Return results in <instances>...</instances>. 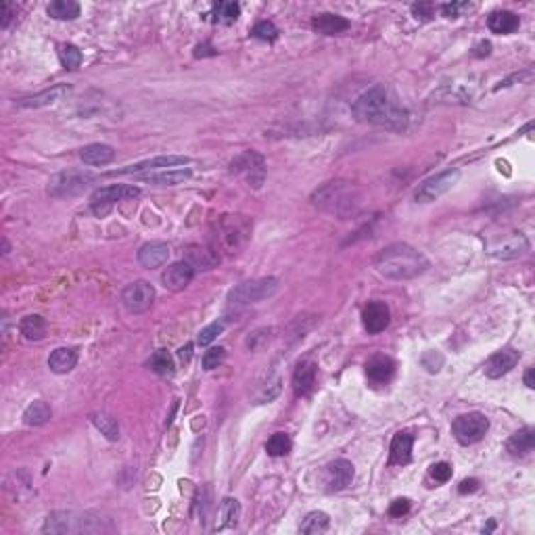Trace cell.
Returning a JSON list of instances; mask_svg holds the SVG:
<instances>
[{
    "label": "cell",
    "mask_w": 535,
    "mask_h": 535,
    "mask_svg": "<svg viewBox=\"0 0 535 535\" xmlns=\"http://www.w3.org/2000/svg\"><path fill=\"white\" fill-rule=\"evenodd\" d=\"M191 163L189 157L184 155H163V157H153V159H147V161H140V163H134V165H126V167H119L111 172V176L115 174H138L143 170H163V167H176V165H187Z\"/></svg>",
    "instance_id": "4fadbf2b"
},
{
    "label": "cell",
    "mask_w": 535,
    "mask_h": 535,
    "mask_svg": "<svg viewBox=\"0 0 535 535\" xmlns=\"http://www.w3.org/2000/svg\"><path fill=\"white\" fill-rule=\"evenodd\" d=\"M191 355H192V345L191 343H187L184 347H180V349H178V358H180V362L189 364V362H191Z\"/></svg>",
    "instance_id": "db71d44e"
},
{
    "label": "cell",
    "mask_w": 535,
    "mask_h": 535,
    "mask_svg": "<svg viewBox=\"0 0 535 535\" xmlns=\"http://www.w3.org/2000/svg\"><path fill=\"white\" fill-rule=\"evenodd\" d=\"M487 429H490V421L481 412L462 414V417H458L456 421L452 422V433H454V437L458 439V443H462V446H473V443L481 441L485 437Z\"/></svg>",
    "instance_id": "ba28073f"
},
{
    "label": "cell",
    "mask_w": 535,
    "mask_h": 535,
    "mask_svg": "<svg viewBox=\"0 0 535 535\" xmlns=\"http://www.w3.org/2000/svg\"><path fill=\"white\" fill-rule=\"evenodd\" d=\"M19 331H21V335H23L28 341H40V339L46 337L48 324H46V320H44L42 316L34 314V316H26V318L21 320Z\"/></svg>",
    "instance_id": "1f68e13d"
},
{
    "label": "cell",
    "mask_w": 535,
    "mask_h": 535,
    "mask_svg": "<svg viewBox=\"0 0 535 535\" xmlns=\"http://www.w3.org/2000/svg\"><path fill=\"white\" fill-rule=\"evenodd\" d=\"M59 57H61V63H63V67L65 70H70V72H76L77 67L82 65V50L74 46V44H63L61 46V50H59Z\"/></svg>",
    "instance_id": "ab89813d"
},
{
    "label": "cell",
    "mask_w": 535,
    "mask_h": 535,
    "mask_svg": "<svg viewBox=\"0 0 535 535\" xmlns=\"http://www.w3.org/2000/svg\"><path fill=\"white\" fill-rule=\"evenodd\" d=\"M192 176L191 170H167V172H157L149 176H140V182H149L155 187H176L182 184Z\"/></svg>",
    "instance_id": "83f0119b"
},
{
    "label": "cell",
    "mask_w": 535,
    "mask_h": 535,
    "mask_svg": "<svg viewBox=\"0 0 535 535\" xmlns=\"http://www.w3.org/2000/svg\"><path fill=\"white\" fill-rule=\"evenodd\" d=\"M477 490H479V481L477 479H464L458 487L460 494H475Z\"/></svg>",
    "instance_id": "f5cc1de1"
},
{
    "label": "cell",
    "mask_w": 535,
    "mask_h": 535,
    "mask_svg": "<svg viewBox=\"0 0 535 535\" xmlns=\"http://www.w3.org/2000/svg\"><path fill=\"white\" fill-rule=\"evenodd\" d=\"M351 111L358 121L373 123L391 132H404L410 121L406 107L387 84H377L362 92L351 105Z\"/></svg>",
    "instance_id": "6da1fadb"
},
{
    "label": "cell",
    "mask_w": 535,
    "mask_h": 535,
    "mask_svg": "<svg viewBox=\"0 0 535 535\" xmlns=\"http://www.w3.org/2000/svg\"><path fill=\"white\" fill-rule=\"evenodd\" d=\"M15 17H17V6H15L13 2H4V4H2V21H0V28L6 30Z\"/></svg>",
    "instance_id": "f907efd6"
},
{
    "label": "cell",
    "mask_w": 535,
    "mask_h": 535,
    "mask_svg": "<svg viewBox=\"0 0 535 535\" xmlns=\"http://www.w3.org/2000/svg\"><path fill=\"white\" fill-rule=\"evenodd\" d=\"M460 172L458 170H446L441 174H435L431 178H426L421 187L414 192V199L419 203H433L439 197H443L448 191H452L454 184H458Z\"/></svg>",
    "instance_id": "30bf717a"
},
{
    "label": "cell",
    "mask_w": 535,
    "mask_h": 535,
    "mask_svg": "<svg viewBox=\"0 0 535 535\" xmlns=\"http://www.w3.org/2000/svg\"><path fill=\"white\" fill-rule=\"evenodd\" d=\"M473 9H475V4H468V2H448V4L441 6V13L448 19H458L462 13L473 11Z\"/></svg>",
    "instance_id": "f6af8a7d"
},
{
    "label": "cell",
    "mask_w": 535,
    "mask_h": 535,
    "mask_svg": "<svg viewBox=\"0 0 535 535\" xmlns=\"http://www.w3.org/2000/svg\"><path fill=\"white\" fill-rule=\"evenodd\" d=\"M218 523H216V531H224V529H232L238 523L241 517V504L236 497H224L220 504V514H218Z\"/></svg>",
    "instance_id": "f546056e"
},
{
    "label": "cell",
    "mask_w": 535,
    "mask_h": 535,
    "mask_svg": "<svg viewBox=\"0 0 535 535\" xmlns=\"http://www.w3.org/2000/svg\"><path fill=\"white\" fill-rule=\"evenodd\" d=\"M408 510H410V500H406V497H397L389 506V514L395 519H402L404 514H408Z\"/></svg>",
    "instance_id": "681fc988"
},
{
    "label": "cell",
    "mask_w": 535,
    "mask_h": 535,
    "mask_svg": "<svg viewBox=\"0 0 535 535\" xmlns=\"http://www.w3.org/2000/svg\"><path fill=\"white\" fill-rule=\"evenodd\" d=\"M224 360H226V349L224 347H209L205 351L203 360H201V366H203V370L209 373V370H216Z\"/></svg>",
    "instance_id": "b9f144b4"
},
{
    "label": "cell",
    "mask_w": 535,
    "mask_h": 535,
    "mask_svg": "<svg viewBox=\"0 0 535 535\" xmlns=\"http://www.w3.org/2000/svg\"><path fill=\"white\" fill-rule=\"evenodd\" d=\"M216 55H218V50H216L211 44H207V42H205V44H199V46L194 48V57H197V59H203V57H216Z\"/></svg>",
    "instance_id": "816d5d0a"
},
{
    "label": "cell",
    "mask_w": 535,
    "mask_h": 535,
    "mask_svg": "<svg viewBox=\"0 0 535 535\" xmlns=\"http://www.w3.org/2000/svg\"><path fill=\"white\" fill-rule=\"evenodd\" d=\"M149 368L155 370L157 375H174V358L170 355V351H165V349H159V351H155L153 355L149 358Z\"/></svg>",
    "instance_id": "8d00e7d4"
},
{
    "label": "cell",
    "mask_w": 535,
    "mask_h": 535,
    "mask_svg": "<svg viewBox=\"0 0 535 535\" xmlns=\"http://www.w3.org/2000/svg\"><path fill=\"white\" fill-rule=\"evenodd\" d=\"M521 26L519 17L510 11H494L490 17H487V28L494 32V34H512L517 32Z\"/></svg>",
    "instance_id": "4316f807"
},
{
    "label": "cell",
    "mask_w": 535,
    "mask_h": 535,
    "mask_svg": "<svg viewBox=\"0 0 535 535\" xmlns=\"http://www.w3.org/2000/svg\"><path fill=\"white\" fill-rule=\"evenodd\" d=\"M90 419H92V424H94L109 441H117V439H119V424H117V421H115L114 417L103 414V412H96V414H92Z\"/></svg>",
    "instance_id": "d590c367"
},
{
    "label": "cell",
    "mask_w": 535,
    "mask_h": 535,
    "mask_svg": "<svg viewBox=\"0 0 535 535\" xmlns=\"http://www.w3.org/2000/svg\"><path fill=\"white\" fill-rule=\"evenodd\" d=\"M253 36L260 40H266V42H274L278 38V30L272 21H260L255 28H253Z\"/></svg>",
    "instance_id": "ee69618b"
},
{
    "label": "cell",
    "mask_w": 535,
    "mask_h": 535,
    "mask_svg": "<svg viewBox=\"0 0 535 535\" xmlns=\"http://www.w3.org/2000/svg\"><path fill=\"white\" fill-rule=\"evenodd\" d=\"M50 406L44 402V399H36V402H32L28 408H26V412H23V422L26 424H30V426H40V424H44V422L50 421Z\"/></svg>",
    "instance_id": "836d02e7"
},
{
    "label": "cell",
    "mask_w": 535,
    "mask_h": 535,
    "mask_svg": "<svg viewBox=\"0 0 535 535\" xmlns=\"http://www.w3.org/2000/svg\"><path fill=\"white\" fill-rule=\"evenodd\" d=\"M433 13H435V6L431 2H417V4H412V15H414L417 21L433 19Z\"/></svg>",
    "instance_id": "7dc6e473"
},
{
    "label": "cell",
    "mask_w": 535,
    "mask_h": 535,
    "mask_svg": "<svg viewBox=\"0 0 535 535\" xmlns=\"http://www.w3.org/2000/svg\"><path fill=\"white\" fill-rule=\"evenodd\" d=\"M209 508H211V502H209V490H207V487H203V490L199 492L197 504H194V514L199 517V512H201V519H205Z\"/></svg>",
    "instance_id": "c3c4849f"
},
{
    "label": "cell",
    "mask_w": 535,
    "mask_h": 535,
    "mask_svg": "<svg viewBox=\"0 0 535 535\" xmlns=\"http://www.w3.org/2000/svg\"><path fill=\"white\" fill-rule=\"evenodd\" d=\"M70 90H72V86H67V84H57V86H53V88H48V90H44V92H38V94H34V96L21 99V101H19V107H23V109H40V107L55 105V103H59L65 94H70Z\"/></svg>",
    "instance_id": "44dd1931"
},
{
    "label": "cell",
    "mask_w": 535,
    "mask_h": 535,
    "mask_svg": "<svg viewBox=\"0 0 535 535\" xmlns=\"http://www.w3.org/2000/svg\"><path fill=\"white\" fill-rule=\"evenodd\" d=\"M155 299V289L151 282L147 280H136L130 282L123 291H121V304L130 311V314H145L147 309H151Z\"/></svg>",
    "instance_id": "7c38bea8"
},
{
    "label": "cell",
    "mask_w": 535,
    "mask_h": 535,
    "mask_svg": "<svg viewBox=\"0 0 535 535\" xmlns=\"http://www.w3.org/2000/svg\"><path fill=\"white\" fill-rule=\"evenodd\" d=\"M492 53V44L490 42H479V46L475 48V57H487Z\"/></svg>",
    "instance_id": "11a10c76"
},
{
    "label": "cell",
    "mask_w": 535,
    "mask_h": 535,
    "mask_svg": "<svg viewBox=\"0 0 535 535\" xmlns=\"http://www.w3.org/2000/svg\"><path fill=\"white\" fill-rule=\"evenodd\" d=\"M527 251H529V241L521 232L508 236L506 241H502L497 245H492V249H490V253L497 260H514V258L525 255Z\"/></svg>",
    "instance_id": "ac0fdd59"
},
{
    "label": "cell",
    "mask_w": 535,
    "mask_h": 535,
    "mask_svg": "<svg viewBox=\"0 0 535 535\" xmlns=\"http://www.w3.org/2000/svg\"><path fill=\"white\" fill-rule=\"evenodd\" d=\"M44 534H99L105 531V519H99L90 512H53L48 514L44 527Z\"/></svg>",
    "instance_id": "5b68a950"
},
{
    "label": "cell",
    "mask_w": 535,
    "mask_h": 535,
    "mask_svg": "<svg viewBox=\"0 0 535 535\" xmlns=\"http://www.w3.org/2000/svg\"><path fill=\"white\" fill-rule=\"evenodd\" d=\"M293 448V441L287 433H274L266 443V452L270 456H285Z\"/></svg>",
    "instance_id": "f35d334b"
},
{
    "label": "cell",
    "mask_w": 535,
    "mask_h": 535,
    "mask_svg": "<svg viewBox=\"0 0 535 535\" xmlns=\"http://www.w3.org/2000/svg\"><path fill=\"white\" fill-rule=\"evenodd\" d=\"M389 307L385 302H370L362 311V322L364 329L368 331V335H379L387 326H389Z\"/></svg>",
    "instance_id": "e0dca14e"
},
{
    "label": "cell",
    "mask_w": 535,
    "mask_h": 535,
    "mask_svg": "<svg viewBox=\"0 0 535 535\" xmlns=\"http://www.w3.org/2000/svg\"><path fill=\"white\" fill-rule=\"evenodd\" d=\"M79 157L86 165H107L111 159L115 157L114 147L109 145H103V143H94V145H88L79 151Z\"/></svg>",
    "instance_id": "4dcf8cb0"
},
{
    "label": "cell",
    "mask_w": 535,
    "mask_h": 535,
    "mask_svg": "<svg viewBox=\"0 0 535 535\" xmlns=\"http://www.w3.org/2000/svg\"><path fill=\"white\" fill-rule=\"evenodd\" d=\"M329 525H331L329 514H326V512L316 510V512H309L306 519H304V523H302L299 531L307 535H318V534H324V531L329 529Z\"/></svg>",
    "instance_id": "e575fe53"
},
{
    "label": "cell",
    "mask_w": 535,
    "mask_h": 535,
    "mask_svg": "<svg viewBox=\"0 0 535 535\" xmlns=\"http://www.w3.org/2000/svg\"><path fill=\"white\" fill-rule=\"evenodd\" d=\"M96 180L94 174L86 172V170H67V172H59L57 176H53L48 180V189L46 192L50 197H76L79 192H84L92 182Z\"/></svg>",
    "instance_id": "52a82bcc"
},
{
    "label": "cell",
    "mask_w": 535,
    "mask_h": 535,
    "mask_svg": "<svg viewBox=\"0 0 535 535\" xmlns=\"http://www.w3.org/2000/svg\"><path fill=\"white\" fill-rule=\"evenodd\" d=\"M412 446H414V435L408 433V431H399L395 433L393 441H391V456H389V462L391 464H397V466H404L412 460Z\"/></svg>",
    "instance_id": "cb8c5ba5"
},
{
    "label": "cell",
    "mask_w": 535,
    "mask_h": 535,
    "mask_svg": "<svg viewBox=\"0 0 535 535\" xmlns=\"http://www.w3.org/2000/svg\"><path fill=\"white\" fill-rule=\"evenodd\" d=\"M314 32L322 34V36H339L349 30V21L341 17V15H333V13H322L316 15L311 21Z\"/></svg>",
    "instance_id": "603a6c76"
},
{
    "label": "cell",
    "mask_w": 535,
    "mask_h": 535,
    "mask_svg": "<svg viewBox=\"0 0 535 535\" xmlns=\"http://www.w3.org/2000/svg\"><path fill=\"white\" fill-rule=\"evenodd\" d=\"M224 329H226V324H224L222 320H216V322L207 324V326L199 333L197 343L201 345V347H207V345L211 343V341H216V339L224 333Z\"/></svg>",
    "instance_id": "60d3db41"
},
{
    "label": "cell",
    "mask_w": 535,
    "mask_h": 535,
    "mask_svg": "<svg viewBox=\"0 0 535 535\" xmlns=\"http://www.w3.org/2000/svg\"><path fill=\"white\" fill-rule=\"evenodd\" d=\"M278 280L268 276V278H253L236 285L230 289L228 302L232 306H249V304H260L264 299H270L278 291Z\"/></svg>",
    "instance_id": "8992f818"
},
{
    "label": "cell",
    "mask_w": 535,
    "mask_h": 535,
    "mask_svg": "<svg viewBox=\"0 0 535 535\" xmlns=\"http://www.w3.org/2000/svg\"><path fill=\"white\" fill-rule=\"evenodd\" d=\"M535 448V429L534 426H523L517 433L510 435L506 441V452L512 458H525L534 452Z\"/></svg>",
    "instance_id": "d6986e66"
},
{
    "label": "cell",
    "mask_w": 535,
    "mask_h": 535,
    "mask_svg": "<svg viewBox=\"0 0 535 535\" xmlns=\"http://www.w3.org/2000/svg\"><path fill=\"white\" fill-rule=\"evenodd\" d=\"M366 375L377 385H385L395 375V362L389 355H375L366 362Z\"/></svg>",
    "instance_id": "d4e9b609"
},
{
    "label": "cell",
    "mask_w": 535,
    "mask_h": 535,
    "mask_svg": "<svg viewBox=\"0 0 535 535\" xmlns=\"http://www.w3.org/2000/svg\"><path fill=\"white\" fill-rule=\"evenodd\" d=\"M377 272L391 280H410L429 268V260L408 243H393L375 258Z\"/></svg>",
    "instance_id": "7a4b0ae2"
},
{
    "label": "cell",
    "mask_w": 535,
    "mask_h": 535,
    "mask_svg": "<svg viewBox=\"0 0 535 535\" xmlns=\"http://www.w3.org/2000/svg\"><path fill=\"white\" fill-rule=\"evenodd\" d=\"M167 258H170V247L165 243H159V241L145 243L138 249V262H140V266L149 268V270L167 264Z\"/></svg>",
    "instance_id": "7402d4cb"
},
{
    "label": "cell",
    "mask_w": 535,
    "mask_h": 535,
    "mask_svg": "<svg viewBox=\"0 0 535 535\" xmlns=\"http://www.w3.org/2000/svg\"><path fill=\"white\" fill-rule=\"evenodd\" d=\"M266 161L264 157L255 151H245L243 155H238L232 163H230V172L232 174H238V176H245L249 187L253 189H260L262 182H264V176H266Z\"/></svg>",
    "instance_id": "8fae6325"
},
{
    "label": "cell",
    "mask_w": 535,
    "mask_h": 535,
    "mask_svg": "<svg viewBox=\"0 0 535 535\" xmlns=\"http://www.w3.org/2000/svg\"><path fill=\"white\" fill-rule=\"evenodd\" d=\"M316 377H318V366L311 360H304L297 364L295 373H293V391L297 397H306L311 393L314 385H316Z\"/></svg>",
    "instance_id": "ffe728a7"
},
{
    "label": "cell",
    "mask_w": 535,
    "mask_h": 535,
    "mask_svg": "<svg viewBox=\"0 0 535 535\" xmlns=\"http://www.w3.org/2000/svg\"><path fill=\"white\" fill-rule=\"evenodd\" d=\"M77 351L74 347H59L48 358V368L55 375H67L76 368Z\"/></svg>",
    "instance_id": "484cf974"
},
{
    "label": "cell",
    "mask_w": 535,
    "mask_h": 535,
    "mask_svg": "<svg viewBox=\"0 0 535 535\" xmlns=\"http://www.w3.org/2000/svg\"><path fill=\"white\" fill-rule=\"evenodd\" d=\"M192 276H194V268L189 262H176L170 268H165V272L161 274V282L167 291H182L191 285Z\"/></svg>",
    "instance_id": "9a60e30c"
},
{
    "label": "cell",
    "mask_w": 535,
    "mask_h": 535,
    "mask_svg": "<svg viewBox=\"0 0 535 535\" xmlns=\"http://www.w3.org/2000/svg\"><path fill=\"white\" fill-rule=\"evenodd\" d=\"M194 270H211L220 262V255L214 247H199L191 245L189 247V260H187Z\"/></svg>",
    "instance_id": "f1b7e54d"
},
{
    "label": "cell",
    "mask_w": 535,
    "mask_h": 535,
    "mask_svg": "<svg viewBox=\"0 0 535 535\" xmlns=\"http://www.w3.org/2000/svg\"><path fill=\"white\" fill-rule=\"evenodd\" d=\"M140 194V189L134 184H111V187H103L99 191L92 192L90 203H92V211L96 216H105L117 201H126V199H134Z\"/></svg>",
    "instance_id": "9c48e42d"
},
{
    "label": "cell",
    "mask_w": 535,
    "mask_h": 535,
    "mask_svg": "<svg viewBox=\"0 0 535 535\" xmlns=\"http://www.w3.org/2000/svg\"><path fill=\"white\" fill-rule=\"evenodd\" d=\"M421 364H422V368H426L431 375H435V373H439V370H441V366H443V355H441L437 349H429V351H424V353H422Z\"/></svg>",
    "instance_id": "7bdbcfd3"
},
{
    "label": "cell",
    "mask_w": 535,
    "mask_h": 535,
    "mask_svg": "<svg viewBox=\"0 0 535 535\" xmlns=\"http://www.w3.org/2000/svg\"><path fill=\"white\" fill-rule=\"evenodd\" d=\"M525 385H527L529 389H534L535 387V368H527V373H525Z\"/></svg>",
    "instance_id": "9f6ffc18"
},
{
    "label": "cell",
    "mask_w": 535,
    "mask_h": 535,
    "mask_svg": "<svg viewBox=\"0 0 535 535\" xmlns=\"http://www.w3.org/2000/svg\"><path fill=\"white\" fill-rule=\"evenodd\" d=\"M238 15H241V6L236 4V2H218L216 6H214V19L218 21V23H224V26H230V23H234L236 19H238Z\"/></svg>",
    "instance_id": "74e56055"
},
{
    "label": "cell",
    "mask_w": 535,
    "mask_h": 535,
    "mask_svg": "<svg viewBox=\"0 0 535 535\" xmlns=\"http://www.w3.org/2000/svg\"><path fill=\"white\" fill-rule=\"evenodd\" d=\"M353 481V464L349 460H333L326 466V490L329 492H341L349 487Z\"/></svg>",
    "instance_id": "5bb4252c"
},
{
    "label": "cell",
    "mask_w": 535,
    "mask_h": 535,
    "mask_svg": "<svg viewBox=\"0 0 535 535\" xmlns=\"http://www.w3.org/2000/svg\"><path fill=\"white\" fill-rule=\"evenodd\" d=\"M251 220L247 216H222L216 224H214V249L216 251H224V253H238L247 241L251 238Z\"/></svg>",
    "instance_id": "277c9868"
},
{
    "label": "cell",
    "mask_w": 535,
    "mask_h": 535,
    "mask_svg": "<svg viewBox=\"0 0 535 535\" xmlns=\"http://www.w3.org/2000/svg\"><path fill=\"white\" fill-rule=\"evenodd\" d=\"M46 13L53 19H61V21H72L79 17V4L74 0H55L46 6Z\"/></svg>",
    "instance_id": "d6a6232c"
},
{
    "label": "cell",
    "mask_w": 535,
    "mask_h": 535,
    "mask_svg": "<svg viewBox=\"0 0 535 535\" xmlns=\"http://www.w3.org/2000/svg\"><path fill=\"white\" fill-rule=\"evenodd\" d=\"M311 203L320 207L322 211H329L339 218H349L358 211L360 207V197L358 191L343 180H335L324 184L322 189L311 194Z\"/></svg>",
    "instance_id": "3957f363"
},
{
    "label": "cell",
    "mask_w": 535,
    "mask_h": 535,
    "mask_svg": "<svg viewBox=\"0 0 535 535\" xmlns=\"http://www.w3.org/2000/svg\"><path fill=\"white\" fill-rule=\"evenodd\" d=\"M521 360V351L517 349H502L494 353L487 362H485V375L490 379H500L504 375H508Z\"/></svg>",
    "instance_id": "2e32d148"
},
{
    "label": "cell",
    "mask_w": 535,
    "mask_h": 535,
    "mask_svg": "<svg viewBox=\"0 0 535 535\" xmlns=\"http://www.w3.org/2000/svg\"><path fill=\"white\" fill-rule=\"evenodd\" d=\"M431 477H433L435 481H439V483H446V481L452 477V464H448V462H437V464H433V466H431Z\"/></svg>",
    "instance_id": "bcb514c9"
}]
</instances>
